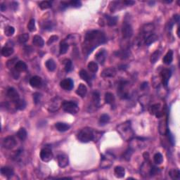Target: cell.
<instances>
[{
    "label": "cell",
    "mask_w": 180,
    "mask_h": 180,
    "mask_svg": "<svg viewBox=\"0 0 180 180\" xmlns=\"http://www.w3.org/2000/svg\"><path fill=\"white\" fill-rule=\"evenodd\" d=\"M104 33L99 30H92L86 34L82 45V50L86 56L92 53L93 50L101 44L106 42Z\"/></svg>",
    "instance_id": "obj_1"
},
{
    "label": "cell",
    "mask_w": 180,
    "mask_h": 180,
    "mask_svg": "<svg viewBox=\"0 0 180 180\" xmlns=\"http://www.w3.org/2000/svg\"><path fill=\"white\" fill-rule=\"evenodd\" d=\"M117 131L125 141H130L134 138V134L132 130L131 122L126 121L117 127Z\"/></svg>",
    "instance_id": "obj_2"
},
{
    "label": "cell",
    "mask_w": 180,
    "mask_h": 180,
    "mask_svg": "<svg viewBox=\"0 0 180 180\" xmlns=\"http://www.w3.org/2000/svg\"><path fill=\"white\" fill-rule=\"evenodd\" d=\"M77 138L80 142L88 143L91 141H93L96 138L95 132L93 130L89 127H85L82 129L77 133Z\"/></svg>",
    "instance_id": "obj_3"
},
{
    "label": "cell",
    "mask_w": 180,
    "mask_h": 180,
    "mask_svg": "<svg viewBox=\"0 0 180 180\" xmlns=\"http://www.w3.org/2000/svg\"><path fill=\"white\" fill-rule=\"evenodd\" d=\"M154 30V25L151 23H148V24H145L144 26L141 28V33H140L139 36L138 37L137 39V42L138 45H141L143 42H145L146 38L149 36H150L151 34H153V32Z\"/></svg>",
    "instance_id": "obj_4"
},
{
    "label": "cell",
    "mask_w": 180,
    "mask_h": 180,
    "mask_svg": "<svg viewBox=\"0 0 180 180\" xmlns=\"http://www.w3.org/2000/svg\"><path fill=\"white\" fill-rule=\"evenodd\" d=\"M129 82L126 80H121L119 82L118 87V94L122 99H127L130 97V93L127 91V86Z\"/></svg>",
    "instance_id": "obj_5"
},
{
    "label": "cell",
    "mask_w": 180,
    "mask_h": 180,
    "mask_svg": "<svg viewBox=\"0 0 180 180\" xmlns=\"http://www.w3.org/2000/svg\"><path fill=\"white\" fill-rule=\"evenodd\" d=\"M63 111L71 114H77L79 111V107L76 103L71 101H64L62 104Z\"/></svg>",
    "instance_id": "obj_6"
},
{
    "label": "cell",
    "mask_w": 180,
    "mask_h": 180,
    "mask_svg": "<svg viewBox=\"0 0 180 180\" xmlns=\"http://www.w3.org/2000/svg\"><path fill=\"white\" fill-rule=\"evenodd\" d=\"M63 101H62L60 97L56 96L55 98H52L49 102L48 104V110L51 112H56L58 111L60 107H62Z\"/></svg>",
    "instance_id": "obj_7"
},
{
    "label": "cell",
    "mask_w": 180,
    "mask_h": 180,
    "mask_svg": "<svg viewBox=\"0 0 180 180\" xmlns=\"http://www.w3.org/2000/svg\"><path fill=\"white\" fill-rule=\"evenodd\" d=\"M39 156L43 162H49L53 158V153H52L51 149L45 147L41 150Z\"/></svg>",
    "instance_id": "obj_8"
},
{
    "label": "cell",
    "mask_w": 180,
    "mask_h": 180,
    "mask_svg": "<svg viewBox=\"0 0 180 180\" xmlns=\"http://www.w3.org/2000/svg\"><path fill=\"white\" fill-rule=\"evenodd\" d=\"M122 35L124 39H130L133 35V29L132 25L127 23H125L122 28Z\"/></svg>",
    "instance_id": "obj_9"
},
{
    "label": "cell",
    "mask_w": 180,
    "mask_h": 180,
    "mask_svg": "<svg viewBox=\"0 0 180 180\" xmlns=\"http://www.w3.org/2000/svg\"><path fill=\"white\" fill-rule=\"evenodd\" d=\"M16 140L14 137L9 136L4 139L2 142V146L6 149H12L16 146Z\"/></svg>",
    "instance_id": "obj_10"
},
{
    "label": "cell",
    "mask_w": 180,
    "mask_h": 180,
    "mask_svg": "<svg viewBox=\"0 0 180 180\" xmlns=\"http://www.w3.org/2000/svg\"><path fill=\"white\" fill-rule=\"evenodd\" d=\"M6 95H7L8 98L14 103H16L20 99L18 92L13 87L8 89L7 92H6Z\"/></svg>",
    "instance_id": "obj_11"
},
{
    "label": "cell",
    "mask_w": 180,
    "mask_h": 180,
    "mask_svg": "<svg viewBox=\"0 0 180 180\" xmlns=\"http://www.w3.org/2000/svg\"><path fill=\"white\" fill-rule=\"evenodd\" d=\"M161 79H162V83L163 84L164 87H168V81L170 79V77L172 75V72L169 69H164L162 70L161 73Z\"/></svg>",
    "instance_id": "obj_12"
},
{
    "label": "cell",
    "mask_w": 180,
    "mask_h": 180,
    "mask_svg": "<svg viewBox=\"0 0 180 180\" xmlns=\"http://www.w3.org/2000/svg\"><path fill=\"white\" fill-rule=\"evenodd\" d=\"M57 160H58V166L60 168H66L68 166V163H69V160H68V157L66 154H59L57 156Z\"/></svg>",
    "instance_id": "obj_13"
},
{
    "label": "cell",
    "mask_w": 180,
    "mask_h": 180,
    "mask_svg": "<svg viewBox=\"0 0 180 180\" xmlns=\"http://www.w3.org/2000/svg\"><path fill=\"white\" fill-rule=\"evenodd\" d=\"M106 56H107V52L104 49H101L95 56V59L98 63L101 65H103L105 60H106Z\"/></svg>",
    "instance_id": "obj_14"
},
{
    "label": "cell",
    "mask_w": 180,
    "mask_h": 180,
    "mask_svg": "<svg viewBox=\"0 0 180 180\" xmlns=\"http://www.w3.org/2000/svg\"><path fill=\"white\" fill-rule=\"evenodd\" d=\"M73 81L70 78H66V79H63L60 82V86L62 89L65 90H71L73 88Z\"/></svg>",
    "instance_id": "obj_15"
},
{
    "label": "cell",
    "mask_w": 180,
    "mask_h": 180,
    "mask_svg": "<svg viewBox=\"0 0 180 180\" xmlns=\"http://www.w3.org/2000/svg\"><path fill=\"white\" fill-rule=\"evenodd\" d=\"M149 112L151 114L155 115L157 118H160L162 116V113L160 111V105L159 103H156V104L152 105L149 108Z\"/></svg>",
    "instance_id": "obj_16"
},
{
    "label": "cell",
    "mask_w": 180,
    "mask_h": 180,
    "mask_svg": "<svg viewBox=\"0 0 180 180\" xmlns=\"http://www.w3.org/2000/svg\"><path fill=\"white\" fill-rule=\"evenodd\" d=\"M116 70L114 68H108L104 69L101 72V76L103 78L113 77L116 75Z\"/></svg>",
    "instance_id": "obj_17"
},
{
    "label": "cell",
    "mask_w": 180,
    "mask_h": 180,
    "mask_svg": "<svg viewBox=\"0 0 180 180\" xmlns=\"http://www.w3.org/2000/svg\"><path fill=\"white\" fill-rule=\"evenodd\" d=\"M42 83V79L39 76H34V77H31L30 79V84L33 87L35 88H39L41 87Z\"/></svg>",
    "instance_id": "obj_18"
},
{
    "label": "cell",
    "mask_w": 180,
    "mask_h": 180,
    "mask_svg": "<svg viewBox=\"0 0 180 180\" xmlns=\"http://www.w3.org/2000/svg\"><path fill=\"white\" fill-rule=\"evenodd\" d=\"M76 93L79 96L84 98L87 95V88L84 84H80L77 87V90L76 91Z\"/></svg>",
    "instance_id": "obj_19"
},
{
    "label": "cell",
    "mask_w": 180,
    "mask_h": 180,
    "mask_svg": "<svg viewBox=\"0 0 180 180\" xmlns=\"http://www.w3.org/2000/svg\"><path fill=\"white\" fill-rule=\"evenodd\" d=\"M1 173L7 178L12 177L13 175H14V170L12 168H9V167H3V168H1Z\"/></svg>",
    "instance_id": "obj_20"
},
{
    "label": "cell",
    "mask_w": 180,
    "mask_h": 180,
    "mask_svg": "<svg viewBox=\"0 0 180 180\" xmlns=\"http://www.w3.org/2000/svg\"><path fill=\"white\" fill-rule=\"evenodd\" d=\"M55 127L58 131L64 132L68 131L71 128V126L68 124L64 123V122H57V123H56Z\"/></svg>",
    "instance_id": "obj_21"
},
{
    "label": "cell",
    "mask_w": 180,
    "mask_h": 180,
    "mask_svg": "<svg viewBox=\"0 0 180 180\" xmlns=\"http://www.w3.org/2000/svg\"><path fill=\"white\" fill-rule=\"evenodd\" d=\"M33 43L34 44V45H35L36 47H43L44 45V41L42 39V37L39 35H35L34 36L33 39Z\"/></svg>",
    "instance_id": "obj_22"
},
{
    "label": "cell",
    "mask_w": 180,
    "mask_h": 180,
    "mask_svg": "<svg viewBox=\"0 0 180 180\" xmlns=\"http://www.w3.org/2000/svg\"><path fill=\"white\" fill-rule=\"evenodd\" d=\"M14 68H15L16 71H17L18 72H24L27 70V65L25 64L23 61H19L16 62V63L14 66Z\"/></svg>",
    "instance_id": "obj_23"
},
{
    "label": "cell",
    "mask_w": 180,
    "mask_h": 180,
    "mask_svg": "<svg viewBox=\"0 0 180 180\" xmlns=\"http://www.w3.org/2000/svg\"><path fill=\"white\" fill-rule=\"evenodd\" d=\"M168 122L166 120H162L160 122V126H159V130L161 134H166L168 131Z\"/></svg>",
    "instance_id": "obj_24"
},
{
    "label": "cell",
    "mask_w": 180,
    "mask_h": 180,
    "mask_svg": "<svg viewBox=\"0 0 180 180\" xmlns=\"http://www.w3.org/2000/svg\"><path fill=\"white\" fill-rule=\"evenodd\" d=\"M173 52L172 50H170L169 52L165 55L163 59V63L166 65H170L173 62Z\"/></svg>",
    "instance_id": "obj_25"
},
{
    "label": "cell",
    "mask_w": 180,
    "mask_h": 180,
    "mask_svg": "<svg viewBox=\"0 0 180 180\" xmlns=\"http://www.w3.org/2000/svg\"><path fill=\"white\" fill-rule=\"evenodd\" d=\"M112 156H111V158ZM111 158L108 157V156H102V158H101V167L103 166V165H105L103 166V168H108L112 164V159Z\"/></svg>",
    "instance_id": "obj_26"
},
{
    "label": "cell",
    "mask_w": 180,
    "mask_h": 180,
    "mask_svg": "<svg viewBox=\"0 0 180 180\" xmlns=\"http://www.w3.org/2000/svg\"><path fill=\"white\" fill-rule=\"evenodd\" d=\"M115 175L118 178H122L125 175V168L121 166H117L115 168Z\"/></svg>",
    "instance_id": "obj_27"
},
{
    "label": "cell",
    "mask_w": 180,
    "mask_h": 180,
    "mask_svg": "<svg viewBox=\"0 0 180 180\" xmlns=\"http://www.w3.org/2000/svg\"><path fill=\"white\" fill-rule=\"evenodd\" d=\"M79 74L80 77L82 78L84 81H85L86 82H87V83L89 84V85L91 86V78L88 73H87V71H84V70H81V71H79Z\"/></svg>",
    "instance_id": "obj_28"
},
{
    "label": "cell",
    "mask_w": 180,
    "mask_h": 180,
    "mask_svg": "<svg viewBox=\"0 0 180 180\" xmlns=\"http://www.w3.org/2000/svg\"><path fill=\"white\" fill-rule=\"evenodd\" d=\"M92 101H93L94 105L96 107L99 106L100 104V94L98 93V92L95 91L92 93Z\"/></svg>",
    "instance_id": "obj_29"
},
{
    "label": "cell",
    "mask_w": 180,
    "mask_h": 180,
    "mask_svg": "<svg viewBox=\"0 0 180 180\" xmlns=\"http://www.w3.org/2000/svg\"><path fill=\"white\" fill-rule=\"evenodd\" d=\"M105 18L106 19V21H107V24L109 26H114L117 24L118 22V17L116 16H111L106 15L105 16Z\"/></svg>",
    "instance_id": "obj_30"
},
{
    "label": "cell",
    "mask_w": 180,
    "mask_h": 180,
    "mask_svg": "<svg viewBox=\"0 0 180 180\" xmlns=\"http://www.w3.org/2000/svg\"><path fill=\"white\" fill-rule=\"evenodd\" d=\"M14 49L9 47H4L1 49V54L4 57H9L14 54Z\"/></svg>",
    "instance_id": "obj_31"
},
{
    "label": "cell",
    "mask_w": 180,
    "mask_h": 180,
    "mask_svg": "<svg viewBox=\"0 0 180 180\" xmlns=\"http://www.w3.org/2000/svg\"><path fill=\"white\" fill-rule=\"evenodd\" d=\"M105 101L107 104L113 105L115 103V96L112 93L107 92L105 94Z\"/></svg>",
    "instance_id": "obj_32"
},
{
    "label": "cell",
    "mask_w": 180,
    "mask_h": 180,
    "mask_svg": "<svg viewBox=\"0 0 180 180\" xmlns=\"http://www.w3.org/2000/svg\"><path fill=\"white\" fill-rule=\"evenodd\" d=\"M170 177L173 179L179 180L180 179V171L178 169H173L171 170L169 173Z\"/></svg>",
    "instance_id": "obj_33"
},
{
    "label": "cell",
    "mask_w": 180,
    "mask_h": 180,
    "mask_svg": "<svg viewBox=\"0 0 180 180\" xmlns=\"http://www.w3.org/2000/svg\"><path fill=\"white\" fill-rule=\"evenodd\" d=\"M68 48H69V44H68V43L66 42V41L64 40V41H63V42H60V49H59L60 54H66L68 50Z\"/></svg>",
    "instance_id": "obj_34"
},
{
    "label": "cell",
    "mask_w": 180,
    "mask_h": 180,
    "mask_svg": "<svg viewBox=\"0 0 180 180\" xmlns=\"http://www.w3.org/2000/svg\"><path fill=\"white\" fill-rule=\"evenodd\" d=\"M158 36L156 34H154V33H153L150 36H149L146 38V40H145V44L147 46L151 45V44H153V43H154L158 40Z\"/></svg>",
    "instance_id": "obj_35"
},
{
    "label": "cell",
    "mask_w": 180,
    "mask_h": 180,
    "mask_svg": "<svg viewBox=\"0 0 180 180\" xmlns=\"http://www.w3.org/2000/svg\"><path fill=\"white\" fill-rule=\"evenodd\" d=\"M46 67H47V69L49 70V71L52 72V71H55L56 68V66L55 61L53 59H49L46 61Z\"/></svg>",
    "instance_id": "obj_36"
},
{
    "label": "cell",
    "mask_w": 180,
    "mask_h": 180,
    "mask_svg": "<svg viewBox=\"0 0 180 180\" xmlns=\"http://www.w3.org/2000/svg\"><path fill=\"white\" fill-rule=\"evenodd\" d=\"M17 137L20 139L21 141H24L27 138V132L25 128H20L17 132Z\"/></svg>",
    "instance_id": "obj_37"
},
{
    "label": "cell",
    "mask_w": 180,
    "mask_h": 180,
    "mask_svg": "<svg viewBox=\"0 0 180 180\" xmlns=\"http://www.w3.org/2000/svg\"><path fill=\"white\" fill-rule=\"evenodd\" d=\"M110 121V117L107 114H103L100 117L99 119V123L101 125H105L108 123Z\"/></svg>",
    "instance_id": "obj_38"
},
{
    "label": "cell",
    "mask_w": 180,
    "mask_h": 180,
    "mask_svg": "<svg viewBox=\"0 0 180 180\" xmlns=\"http://www.w3.org/2000/svg\"><path fill=\"white\" fill-rule=\"evenodd\" d=\"M15 105L16 109L20 110V111L25 109V107H26V103H25L24 100L22 99H19L16 103H15Z\"/></svg>",
    "instance_id": "obj_39"
},
{
    "label": "cell",
    "mask_w": 180,
    "mask_h": 180,
    "mask_svg": "<svg viewBox=\"0 0 180 180\" xmlns=\"http://www.w3.org/2000/svg\"><path fill=\"white\" fill-rule=\"evenodd\" d=\"M88 68L91 72L96 73L98 71V64H97V63H96V62L91 61L89 63V64H88Z\"/></svg>",
    "instance_id": "obj_40"
},
{
    "label": "cell",
    "mask_w": 180,
    "mask_h": 180,
    "mask_svg": "<svg viewBox=\"0 0 180 180\" xmlns=\"http://www.w3.org/2000/svg\"><path fill=\"white\" fill-rule=\"evenodd\" d=\"M64 65H65V71L66 72H71L73 69V63L70 59H66L64 60Z\"/></svg>",
    "instance_id": "obj_41"
},
{
    "label": "cell",
    "mask_w": 180,
    "mask_h": 180,
    "mask_svg": "<svg viewBox=\"0 0 180 180\" xmlns=\"http://www.w3.org/2000/svg\"><path fill=\"white\" fill-rule=\"evenodd\" d=\"M160 55V52L159 50H156L154 53L151 54V62L152 63H155L159 59V57Z\"/></svg>",
    "instance_id": "obj_42"
},
{
    "label": "cell",
    "mask_w": 180,
    "mask_h": 180,
    "mask_svg": "<svg viewBox=\"0 0 180 180\" xmlns=\"http://www.w3.org/2000/svg\"><path fill=\"white\" fill-rule=\"evenodd\" d=\"M28 39H29V35L28 33H24V34H22L19 36L18 42L20 44H23L28 42Z\"/></svg>",
    "instance_id": "obj_43"
},
{
    "label": "cell",
    "mask_w": 180,
    "mask_h": 180,
    "mask_svg": "<svg viewBox=\"0 0 180 180\" xmlns=\"http://www.w3.org/2000/svg\"><path fill=\"white\" fill-rule=\"evenodd\" d=\"M15 33V29L13 26H6L4 29V34L6 36L11 37Z\"/></svg>",
    "instance_id": "obj_44"
},
{
    "label": "cell",
    "mask_w": 180,
    "mask_h": 180,
    "mask_svg": "<svg viewBox=\"0 0 180 180\" xmlns=\"http://www.w3.org/2000/svg\"><path fill=\"white\" fill-rule=\"evenodd\" d=\"M154 160L155 163L157 164V165L161 164L162 162V160H163V158H162V154H160V153H156L154 156Z\"/></svg>",
    "instance_id": "obj_45"
},
{
    "label": "cell",
    "mask_w": 180,
    "mask_h": 180,
    "mask_svg": "<svg viewBox=\"0 0 180 180\" xmlns=\"http://www.w3.org/2000/svg\"><path fill=\"white\" fill-rule=\"evenodd\" d=\"M120 1H113L111 4V7H110V9H111V12H115V11L119 10L120 9Z\"/></svg>",
    "instance_id": "obj_46"
},
{
    "label": "cell",
    "mask_w": 180,
    "mask_h": 180,
    "mask_svg": "<svg viewBox=\"0 0 180 180\" xmlns=\"http://www.w3.org/2000/svg\"><path fill=\"white\" fill-rule=\"evenodd\" d=\"M139 102L142 105V106H146L149 104L150 102V98L149 96H146V95H144L143 96L140 97L139 98Z\"/></svg>",
    "instance_id": "obj_47"
},
{
    "label": "cell",
    "mask_w": 180,
    "mask_h": 180,
    "mask_svg": "<svg viewBox=\"0 0 180 180\" xmlns=\"http://www.w3.org/2000/svg\"><path fill=\"white\" fill-rule=\"evenodd\" d=\"M39 6L42 10H45V9H49V8L52 7V2L49 1H43L42 2H40Z\"/></svg>",
    "instance_id": "obj_48"
},
{
    "label": "cell",
    "mask_w": 180,
    "mask_h": 180,
    "mask_svg": "<svg viewBox=\"0 0 180 180\" xmlns=\"http://www.w3.org/2000/svg\"><path fill=\"white\" fill-rule=\"evenodd\" d=\"M81 2L79 1H77V0H72V1L68 2V6H71V7L74 8H79L80 7Z\"/></svg>",
    "instance_id": "obj_49"
},
{
    "label": "cell",
    "mask_w": 180,
    "mask_h": 180,
    "mask_svg": "<svg viewBox=\"0 0 180 180\" xmlns=\"http://www.w3.org/2000/svg\"><path fill=\"white\" fill-rule=\"evenodd\" d=\"M28 29L30 32H34L35 30V20L34 19H31L28 24Z\"/></svg>",
    "instance_id": "obj_50"
},
{
    "label": "cell",
    "mask_w": 180,
    "mask_h": 180,
    "mask_svg": "<svg viewBox=\"0 0 180 180\" xmlns=\"http://www.w3.org/2000/svg\"><path fill=\"white\" fill-rule=\"evenodd\" d=\"M132 154H133V150H132L131 147H130L126 151H125V154H124L123 155L124 158H125V160H129L130 159V158H131Z\"/></svg>",
    "instance_id": "obj_51"
},
{
    "label": "cell",
    "mask_w": 180,
    "mask_h": 180,
    "mask_svg": "<svg viewBox=\"0 0 180 180\" xmlns=\"http://www.w3.org/2000/svg\"><path fill=\"white\" fill-rule=\"evenodd\" d=\"M42 94L39 93H38V92H35V93H34V94H33V100H34V102L35 103H36V104H37V103H39V102L41 101V99H42Z\"/></svg>",
    "instance_id": "obj_52"
},
{
    "label": "cell",
    "mask_w": 180,
    "mask_h": 180,
    "mask_svg": "<svg viewBox=\"0 0 180 180\" xmlns=\"http://www.w3.org/2000/svg\"><path fill=\"white\" fill-rule=\"evenodd\" d=\"M54 28L53 23L50 21L46 22V23L44 24V25H43V28H44V30H52V28Z\"/></svg>",
    "instance_id": "obj_53"
},
{
    "label": "cell",
    "mask_w": 180,
    "mask_h": 180,
    "mask_svg": "<svg viewBox=\"0 0 180 180\" xmlns=\"http://www.w3.org/2000/svg\"><path fill=\"white\" fill-rule=\"evenodd\" d=\"M58 37L57 36V35H52V36H51L50 37H49L48 42H47V44H48V45H50V44H53L54 42H56V41L58 40Z\"/></svg>",
    "instance_id": "obj_54"
},
{
    "label": "cell",
    "mask_w": 180,
    "mask_h": 180,
    "mask_svg": "<svg viewBox=\"0 0 180 180\" xmlns=\"http://www.w3.org/2000/svg\"><path fill=\"white\" fill-rule=\"evenodd\" d=\"M175 22L174 21V20H173H173H170V21H169L168 23V25H167V29L169 30H171L172 28H173V25H175Z\"/></svg>",
    "instance_id": "obj_55"
},
{
    "label": "cell",
    "mask_w": 180,
    "mask_h": 180,
    "mask_svg": "<svg viewBox=\"0 0 180 180\" xmlns=\"http://www.w3.org/2000/svg\"><path fill=\"white\" fill-rule=\"evenodd\" d=\"M12 75L14 76V77L16 79H17L19 77V72H18L17 71H16V70H14V71H13V72H12Z\"/></svg>",
    "instance_id": "obj_56"
},
{
    "label": "cell",
    "mask_w": 180,
    "mask_h": 180,
    "mask_svg": "<svg viewBox=\"0 0 180 180\" xmlns=\"http://www.w3.org/2000/svg\"><path fill=\"white\" fill-rule=\"evenodd\" d=\"M122 3H123V4H125L126 6H131L133 5L135 2L133 1H122Z\"/></svg>",
    "instance_id": "obj_57"
},
{
    "label": "cell",
    "mask_w": 180,
    "mask_h": 180,
    "mask_svg": "<svg viewBox=\"0 0 180 180\" xmlns=\"http://www.w3.org/2000/svg\"><path fill=\"white\" fill-rule=\"evenodd\" d=\"M173 20H174V21L175 22V23H179V15H175L174 17H173Z\"/></svg>",
    "instance_id": "obj_58"
},
{
    "label": "cell",
    "mask_w": 180,
    "mask_h": 180,
    "mask_svg": "<svg viewBox=\"0 0 180 180\" xmlns=\"http://www.w3.org/2000/svg\"><path fill=\"white\" fill-rule=\"evenodd\" d=\"M6 9V6L4 4H1V6H0V10L1 12H4Z\"/></svg>",
    "instance_id": "obj_59"
},
{
    "label": "cell",
    "mask_w": 180,
    "mask_h": 180,
    "mask_svg": "<svg viewBox=\"0 0 180 180\" xmlns=\"http://www.w3.org/2000/svg\"><path fill=\"white\" fill-rule=\"evenodd\" d=\"M169 138H170V142L172 143V144H174V141H175V139H173V135L169 133Z\"/></svg>",
    "instance_id": "obj_60"
}]
</instances>
